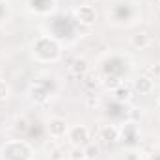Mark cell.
<instances>
[{
  "label": "cell",
  "mask_w": 160,
  "mask_h": 160,
  "mask_svg": "<svg viewBox=\"0 0 160 160\" xmlns=\"http://www.w3.org/2000/svg\"><path fill=\"white\" fill-rule=\"evenodd\" d=\"M97 153H99V149H97L95 145H89L88 149H84V155H86V158H95V157H97Z\"/></svg>",
  "instance_id": "ba28073f"
},
{
  "label": "cell",
  "mask_w": 160,
  "mask_h": 160,
  "mask_svg": "<svg viewBox=\"0 0 160 160\" xmlns=\"http://www.w3.org/2000/svg\"><path fill=\"white\" fill-rule=\"evenodd\" d=\"M132 43H134V47L145 48V47L149 45V36H147V34H136L134 39H132Z\"/></svg>",
  "instance_id": "5b68a950"
},
{
  "label": "cell",
  "mask_w": 160,
  "mask_h": 160,
  "mask_svg": "<svg viewBox=\"0 0 160 160\" xmlns=\"http://www.w3.org/2000/svg\"><path fill=\"white\" fill-rule=\"evenodd\" d=\"M116 95H118V101H123V99L128 97V89H118Z\"/></svg>",
  "instance_id": "30bf717a"
},
{
  "label": "cell",
  "mask_w": 160,
  "mask_h": 160,
  "mask_svg": "<svg viewBox=\"0 0 160 160\" xmlns=\"http://www.w3.org/2000/svg\"><path fill=\"white\" fill-rule=\"evenodd\" d=\"M78 17H80L82 22L91 24V22L95 21V11H93V8H89V6H82L78 9Z\"/></svg>",
  "instance_id": "3957f363"
},
{
  "label": "cell",
  "mask_w": 160,
  "mask_h": 160,
  "mask_svg": "<svg viewBox=\"0 0 160 160\" xmlns=\"http://www.w3.org/2000/svg\"><path fill=\"white\" fill-rule=\"evenodd\" d=\"M86 140H88V130H86V127H77V128L71 130V142H73L75 145L84 143Z\"/></svg>",
  "instance_id": "6da1fadb"
},
{
  "label": "cell",
  "mask_w": 160,
  "mask_h": 160,
  "mask_svg": "<svg viewBox=\"0 0 160 160\" xmlns=\"http://www.w3.org/2000/svg\"><path fill=\"white\" fill-rule=\"evenodd\" d=\"M75 71H77V73H86V71H88V63H86L84 60H77V62H75Z\"/></svg>",
  "instance_id": "9c48e42d"
},
{
  "label": "cell",
  "mask_w": 160,
  "mask_h": 160,
  "mask_svg": "<svg viewBox=\"0 0 160 160\" xmlns=\"http://www.w3.org/2000/svg\"><path fill=\"white\" fill-rule=\"evenodd\" d=\"M149 88H151V80L149 78H140V82H138V89H140V91H149Z\"/></svg>",
  "instance_id": "52a82bcc"
},
{
  "label": "cell",
  "mask_w": 160,
  "mask_h": 160,
  "mask_svg": "<svg viewBox=\"0 0 160 160\" xmlns=\"http://www.w3.org/2000/svg\"><path fill=\"white\" fill-rule=\"evenodd\" d=\"M82 158H86L84 149H82L80 145H75V149L71 151V160H82Z\"/></svg>",
  "instance_id": "8992f818"
},
{
  "label": "cell",
  "mask_w": 160,
  "mask_h": 160,
  "mask_svg": "<svg viewBox=\"0 0 160 160\" xmlns=\"http://www.w3.org/2000/svg\"><path fill=\"white\" fill-rule=\"evenodd\" d=\"M101 134H102V138H104L106 142H118V140H119V130H118L116 127H112V125H110V127H104Z\"/></svg>",
  "instance_id": "277c9868"
},
{
  "label": "cell",
  "mask_w": 160,
  "mask_h": 160,
  "mask_svg": "<svg viewBox=\"0 0 160 160\" xmlns=\"http://www.w3.org/2000/svg\"><path fill=\"white\" fill-rule=\"evenodd\" d=\"M48 130H50V134H52V136H62V134H65L67 125H65V121H63V119H52V121H50Z\"/></svg>",
  "instance_id": "7a4b0ae2"
},
{
  "label": "cell",
  "mask_w": 160,
  "mask_h": 160,
  "mask_svg": "<svg viewBox=\"0 0 160 160\" xmlns=\"http://www.w3.org/2000/svg\"><path fill=\"white\" fill-rule=\"evenodd\" d=\"M8 97V86L6 82H0V99H6Z\"/></svg>",
  "instance_id": "8fae6325"
}]
</instances>
